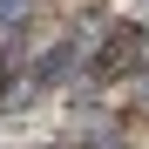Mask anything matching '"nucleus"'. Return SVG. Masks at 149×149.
Wrapping results in <instances>:
<instances>
[{"label":"nucleus","mask_w":149,"mask_h":149,"mask_svg":"<svg viewBox=\"0 0 149 149\" xmlns=\"http://www.w3.org/2000/svg\"><path fill=\"white\" fill-rule=\"evenodd\" d=\"M136 54H142V34H136V27H115L109 47H102V61H95V74H129Z\"/></svg>","instance_id":"obj_1"}]
</instances>
